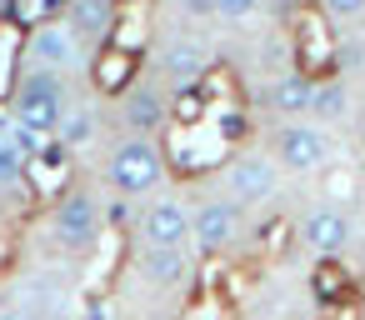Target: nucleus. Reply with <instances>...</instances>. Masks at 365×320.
Returning <instances> with one entry per match:
<instances>
[{"instance_id":"obj_14","label":"nucleus","mask_w":365,"mask_h":320,"mask_svg":"<svg viewBox=\"0 0 365 320\" xmlns=\"http://www.w3.org/2000/svg\"><path fill=\"white\" fill-rule=\"evenodd\" d=\"M66 31L76 36V46H101L110 31H115V0H71L66 6Z\"/></svg>"},{"instance_id":"obj_12","label":"nucleus","mask_w":365,"mask_h":320,"mask_svg":"<svg viewBox=\"0 0 365 320\" xmlns=\"http://www.w3.org/2000/svg\"><path fill=\"white\" fill-rule=\"evenodd\" d=\"M135 270H140L145 285L175 290V285L190 280L195 260H190V245H140V250H135Z\"/></svg>"},{"instance_id":"obj_22","label":"nucleus","mask_w":365,"mask_h":320,"mask_svg":"<svg viewBox=\"0 0 365 320\" xmlns=\"http://www.w3.org/2000/svg\"><path fill=\"white\" fill-rule=\"evenodd\" d=\"M265 6H275V11H285V16H290V11L300 6V0H265Z\"/></svg>"},{"instance_id":"obj_23","label":"nucleus","mask_w":365,"mask_h":320,"mask_svg":"<svg viewBox=\"0 0 365 320\" xmlns=\"http://www.w3.org/2000/svg\"><path fill=\"white\" fill-rule=\"evenodd\" d=\"M0 320H26V315H16V310H0Z\"/></svg>"},{"instance_id":"obj_1","label":"nucleus","mask_w":365,"mask_h":320,"mask_svg":"<svg viewBox=\"0 0 365 320\" xmlns=\"http://www.w3.org/2000/svg\"><path fill=\"white\" fill-rule=\"evenodd\" d=\"M160 175H165V150L150 135H120L106 150V185H110L115 200L150 195L160 185Z\"/></svg>"},{"instance_id":"obj_2","label":"nucleus","mask_w":365,"mask_h":320,"mask_svg":"<svg viewBox=\"0 0 365 320\" xmlns=\"http://www.w3.org/2000/svg\"><path fill=\"white\" fill-rule=\"evenodd\" d=\"M66 115V76L61 71H46V66H31L16 86V100H11V120L36 130V135H56Z\"/></svg>"},{"instance_id":"obj_15","label":"nucleus","mask_w":365,"mask_h":320,"mask_svg":"<svg viewBox=\"0 0 365 320\" xmlns=\"http://www.w3.org/2000/svg\"><path fill=\"white\" fill-rule=\"evenodd\" d=\"M96 130H101V115L96 110H71L66 105V115H61V125H56V145L66 150V155H76V150H86L91 140H96Z\"/></svg>"},{"instance_id":"obj_13","label":"nucleus","mask_w":365,"mask_h":320,"mask_svg":"<svg viewBox=\"0 0 365 320\" xmlns=\"http://www.w3.org/2000/svg\"><path fill=\"white\" fill-rule=\"evenodd\" d=\"M76 56H81V46H76V36L66 31V21H36V31H31V41H26V61L31 66H46V71H71L76 66Z\"/></svg>"},{"instance_id":"obj_7","label":"nucleus","mask_w":365,"mask_h":320,"mask_svg":"<svg viewBox=\"0 0 365 320\" xmlns=\"http://www.w3.org/2000/svg\"><path fill=\"white\" fill-rule=\"evenodd\" d=\"M280 185V165L270 160V150H235L220 170V195H230L235 205H260L270 200Z\"/></svg>"},{"instance_id":"obj_11","label":"nucleus","mask_w":365,"mask_h":320,"mask_svg":"<svg viewBox=\"0 0 365 320\" xmlns=\"http://www.w3.org/2000/svg\"><path fill=\"white\" fill-rule=\"evenodd\" d=\"M300 245L315 255V260H335L345 245H350V215L340 205H315L300 215Z\"/></svg>"},{"instance_id":"obj_10","label":"nucleus","mask_w":365,"mask_h":320,"mask_svg":"<svg viewBox=\"0 0 365 320\" xmlns=\"http://www.w3.org/2000/svg\"><path fill=\"white\" fill-rule=\"evenodd\" d=\"M310 91H315V81H310L305 71L270 76V81L255 91V110L270 115V120H300V115H310Z\"/></svg>"},{"instance_id":"obj_3","label":"nucleus","mask_w":365,"mask_h":320,"mask_svg":"<svg viewBox=\"0 0 365 320\" xmlns=\"http://www.w3.org/2000/svg\"><path fill=\"white\" fill-rule=\"evenodd\" d=\"M51 235H56V245H61L66 255H91V250L101 245V235H106V200H101L96 190H86V185L66 190V195L56 200Z\"/></svg>"},{"instance_id":"obj_20","label":"nucleus","mask_w":365,"mask_h":320,"mask_svg":"<svg viewBox=\"0 0 365 320\" xmlns=\"http://www.w3.org/2000/svg\"><path fill=\"white\" fill-rule=\"evenodd\" d=\"M170 11L185 21H215V0H170Z\"/></svg>"},{"instance_id":"obj_21","label":"nucleus","mask_w":365,"mask_h":320,"mask_svg":"<svg viewBox=\"0 0 365 320\" xmlns=\"http://www.w3.org/2000/svg\"><path fill=\"white\" fill-rule=\"evenodd\" d=\"M66 6H71V0H41L36 16H41V21H61V16H66Z\"/></svg>"},{"instance_id":"obj_17","label":"nucleus","mask_w":365,"mask_h":320,"mask_svg":"<svg viewBox=\"0 0 365 320\" xmlns=\"http://www.w3.org/2000/svg\"><path fill=\"white\" fill-rule=\"evenodd\" d=\"M31 180V155L16 145V135H11V120L0 125V190H21Z\"/></svg>"},{"instance_id":"obj_4","label":"nucleus","mask_w":365,"mask_h":320,"mask_svg":"<svg viewBox=\"0 0 365 320\" xmlns=\"http://www.w3.org/2000/svg\"><path fill=\"white\" fill-rule=\"evenodd\" d=\"M330 155H335L330 135L310 120H280L270 130V160L290 175H315V170L330 165Z\"/></svg>"},{"instance_id":"obj_18","label":"nucleus","mask_w":365,"mask_h":320,"mask_svg":"<svg viewBox=\"0 0 365 320\" xmlns=\"http://www.w3.org/2000/svg\"><path fill=\"white\" fill-rule=\"evenodd\" d=\"M260 11H265V0H215V21H225V26H245Z\"/></svg>"},{"instance_id":"obj_6","label":"nucleus","mask_w":365,"mask_h":320,"mask_svg":"<svg viewBox=\"0 0 365 320\" xmlns=\"http://www.w3.org/2000/svg\"><path fill=\"white\" fill-rule=\"evenodd\" d=\"M245 235V205H235L230 195H205L200 205H190V245L200 255H225L235 250Z\"/></svg>"},{"instance_id":"obj_8","label":"nucleus","mask_w":365,"mask_h":320,"mask_svg":"<svg viewBox=\"0 0 365 320\" xmlns=\"http://www.w3.org/2000/svg\"><path fill=\"white\" fill-rule=\"evenodd\" d=\"M210 71V46L195 36H165L155 46V81H165V91H200Z\"/></svg>"},{"instance_id":"obj_19","label":"nucleus","mask_w":365,"mask_h":320,"mask_svg":"<svg viewBox=\"0 0 365 320\" xmlns=\"http://www.w3.org/2000/svg\"><path fill=\"white\" fill-rule=\"evenodd\" d=\"M315 11H320L325 21L350 26V21H365V0H315Z\"/></svg>"},{"instance_id":"obj_9","label":"nucleus","mask_w":365,"mask_h":320,"mask_svg":"<svg viewBox=\"0 0 365 320\" xmlns=\"http://www.w3.org/2000/svg\"><path fill=\"white\" fill-rule=\"evenodd\" d=\"M140 245H190V205L170 190H150V200L135 215Z\"/></svg>"},{"instance_id":"obj_5","label":"nucleus","mask_w":365,"mask_h":320,"mask_svg":"<svg viewBox=\"0 0 365 320\" xmlns=\"http://www.w3.org/2000/svg\"><path fill=\"white\" fill-rule=\"evenodd\" d=\"M170 115H175V100L155 81H130V86L115 91V125H120V135H150L155 140L170 125Z\"/></svg>"},{"instance_id":"obj_16","label":"nucleus","mask_w":365,"mask_h":320,"mask_svg":"<svg viewBox=\"0 0 365 320\" xmlns=\"http://www.w3.org/2000/svg\"><path fill=\"white\" fill-rule=\"evenodd\" d=\"M310 115H315V120H345V115H350V86H345L340 76L315 81V91H310Z\"/></svg>"}]
</instances>
